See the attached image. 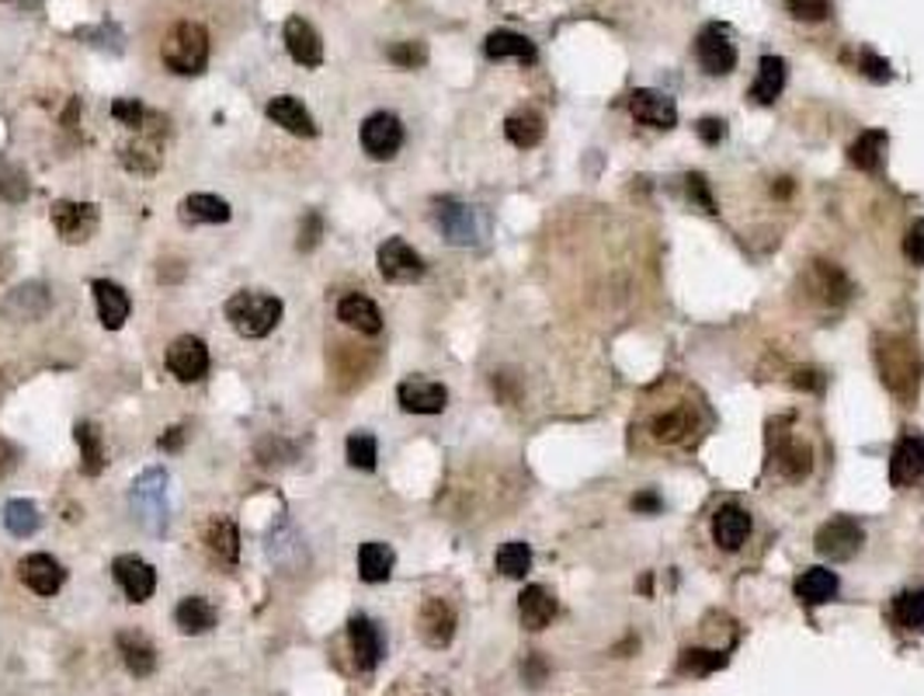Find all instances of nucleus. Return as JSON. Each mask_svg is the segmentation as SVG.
<instances>
[{
  "instance_id": "1",
  "label": "nucleus",
  "mask_w": 924,
  "mask_h": 696,
  "mask_svg": "<svg viewBox=\"0 0 924 696\" xmlns=\"http://www.w3.org/2000/svg\"><path fill=\"white\" fill-rule=\"evenodd\" d=\"M632 428H637L640 440H647L650 450H668V453L695 450L709 428L705 397L695 386L671 376L643 394L640 415Z\"/></svg>"
},
{
  "instance_id": "2",
  "label": "nucleus",
  "mask_w": 924,
  "mask_h": 696,
  "mask_svg": "<svg viewBox=\"0 0 924 696\" xmlns=\"http://www.w3.org/2000/svg\"><path fill=\"white\" fill-rule=\"evenodd\" d=\"M769 471L782 484H806L816 471V435L796 425V415L769 422Z\"/></svg>"
},
{
  "instance_id": "3",
  "label": "nucleus",
  "mask_w": 924,
  "mask_h": 696,
  "mask_svg": "<svg viewBox=\"0 0 924 696\" xmlns=\"http://www.w3.org/2000/svg\"><path fill=\"white\" fill-rule=\"evenodd\" d=\"M876 366H880L883 383L890 386L893 397H901L904 404L917 401L924 366H921V355L911 342L896 339V334H880L876 339Z\"/></svg>"
},
{
  "instance_id": "4",
  "label": "nucleus",
  "mask_w": 924,
  "mask_h": 696,
  "mask_svg": "<svg viewBox=\"0 0 924 696\" xmlns=\"http://www.w3.org/2000/svg\"><path fill=\"white\" fill-rule=\"evenodd\" d=\"M161 60L177 77H199L209 67V32L199 21H177L161 42Z\"/></svg>"
},
{
  "instance_id": "5",
  "label": "nucleus",
  "mask_w": 924,
  "mask_h": 696,
  "mask_svg": "<svg viewBox=\"0 0 924 696\" xmlns=\"http://www.w3.org/2000/svg\"><path fill=\"white\" fill-rule=\"evenodd\" d=\"M226 321L241 339H264L282 321V300L268 293H233L226 300Z\"/></svg>"
},
{
  "instance_id": "6",
  "label": "nucleus",
  "mask_w": 924,
  "mask_h": 696,
  "mask_svg": "<svg viewBox=\"0 0 924 696\" xmlns=\"http://www.w3.org/2000/svg\"><path fill=\"white\" fill-rule=\"evenodd\" d=\"M129 502H132V515H136V523L150 536L167 533V474L161 467H150L132 481Z\"/></svg>"
},
{
  "instance_id": "7",
  "label": "nucleus",
  "mask_w": 924,
  "mask_h": 696,
  "mask_svg": "<svg viewBox=\"0 0 924 696\" xmlns=\"http://www.w3.org/2000/svg\"><path fill=\"white\" fill-rule=\"evenodd\" d=\"M435 223L448 244H480L487 238V216L477 205H466L456 199L435 202Z\"/></svg>"
},
{
  "instance_id": "8",
  "label": "nucleus",
  "mask_w": 924,
  "mask_h": 696,
  "mask_svg": "<svg viewBox=\"0 0 924 696\" xmlns=\"http://www.w3.org/2000/svg\"><path fill=\"white\" fill-rule=\"evenodd\" d=\"M49 216H52V226H57V234L67 244H88L98 234V223H101V213L94 202H70V199L52 202Z\"/></svg>"
},
{
  "instance_id": "9",
  "label": "nucleus",
  "mask_w": 924,
  "mask_h": 696,
  "mask_svg": "<svg viewBox=\"0 0 924 696\" xmlns=\"http://www.w3.org/2000/svg\"><path fill=\"white\" fill-rule=\"evenodd\" d=\"M695 57H699V67H702L709 77H727V73L737 67V42H733V32L727 29V24H709V29L699 32Z\"/></svg>"
},
{
  "instance_id": "10",
  "label": "nucleus",
  "mask_w": 924,
  "mask_h": 696,
  "mask_svg": "<svg viewBox=\"0 0 924 696\" xmlns=\"http://www.w3.org/2000/svg\"><path fill=\"white\" fill-rule=\"evenodd\" d=\"M362 147L373 161H393L396 150L404 147V125L393 112H376L368 115L362 125Z\"/></svg>"
},
{
  "instance_id": "11",
  "label": "nucleus",
  "mask_w": 924,
  "mask_h": 696,
  "mask_svg": "<svg viewBox=\"0 0 924 696\" xmlns=\"http://www.w3.org/2000/svg\"><path fill=\"white\" fill-rule=\"evenodd\" d=\"M813 544H816V551H821V554L844 561V557H852L865 544V529H862L859 520H852V515H834V520H827L821 529H816Z\"/></svg>"
},
{
  "instance_id": "12",
  "label": "nucleus",
  "mask_w": 924,
  "mask_h": 696,
  "mask_svg": "<svg viewBox=\"0 0 924 696\" xmlns=\"http://www.w3.org/2000/svg\"><path fill=\"white\" fill-rule=\"evenodd\" d=\"M376 262H379V275L386 282H396V286H407V282H417L425 275V262H420V254L404 238H389L379 248Z\"/></svg>"
},
{
  "instance_id": "13",
  "label": "nucleus",
  "mask_w": 924,
  "mask_h": 696,
  "mask_svg": "<svg viewBox=\"0 0 924 696\" xmlns=\"http://www.w3.org/2000/svg\"><path fill=\"white\" fill-rule=\"evenodd\" d=\"M751 529H754L751 512L737 502L720 505L717 515H712V539H717L720 551H741L751 539Z\"/></svg>"
},
{
  "instance_id": "14",
  "label": "nucleus",
  "mask_w": 924,
  "mask_h": 696,
  "mask_svg": "<svg viewBox=\"0 0 924 696\" xmlns=\"http://www.w3.org/2000/svg\"><path fill=\"white\" fill-rule=\"evenodd\" d=\"M167 370L181 383H199L209 373V349H205V342L192 339V334H181V339H174L171 349H167Z\"/></svg>"
},
{
  "instance_id": "15",
  "label": "nucleus",
  "mask_w": 924,
  "mask_h": 696,
  "mask_svg": "<svg viewBox=\"0 0 924 696\" xmlns=\"http://www.w3.org/2000/svg\"><path fill=\"white\" fill-rule=\"evenodd\" d=\"M112 575H115V582L122 585V592H125L129 603H146V599L153 596V588H156L153 564H146V561L136 557V554L115 557V561H112Z\"/></svg>"
},
{
  "instance_id": "16",
  "label": "nucleus",
  "mask_w": 924,
  "mask_h": 696,
  "mask_svg": "<svg viewBox=\"0 0 924 696\" xmlns=\"http://www.w3.org/2000/svg\"><path fill=\"white\" fill-rule=\"evenodd\" d=\"M348 637H352L355 665L362 668V673H373L386 655V637H383L379 624L373 621V616L358 613V616H352V624H348Z\"/></svg>"
},
{
  "instance_id": "17",
  "label": "nucleus",
  "mask_w": 924,
  "mask_h": 696,
  "mask_svg": "<svg viewBox=\"0 0 924 696\" xmlns=\"http://www.w3.org/2000/svg\"><path fill=\"white\" fill-rule=\"evenodd\" d=\"M285 49H288V57H293L299 67H321L324 63V42H321V32L313 29V24L299 14H293L285 21Z\"/></svg>"
},
{
  "instance_id": "18",
  "label": "nucleus",
  "mask_w": 924,
  "mask_h": 696,
  "mask_svg": "<svg viewBox=\"0 0 924 696\" xmlns=\"http://www.w3.org/2000/svg\"><path fill=\"white\" fill-rule=\"evenodd\" d=\"M924 477V435H904L890 456V484L914 487Z\"/></svg>"
},
{
  "instance_id": "19",
  "label": "nucleus",
  "mask_w": 924,
  "mask_h": 696,
  "mask_svg": "<svg viewBox=\"0 0 924 696\" xmlns=\"http://www.w3.org/2000/svg\"><path fill=\"white\" fill-rule=\"evenodd\" d=\"M396 401H400V407L410 411V415H441L448 404V391L431 380H404L396 386Z\"/></svg>"
},
{
  "instance_id": "20",
  "label": "nucleus",
  "mask_w": 924,
  "mask_h": 696,
  "mask_svg": "<svg viewBox=\"0 0 924 696\" xmlns=\"http://www.w3.org/2000/svg\"><path fill=\"white\" fill-rule=\"evenodd\" d=\"M417 627H420V637H425L431 648H445V644L456 637V609L448 606V599H441V596H428L425 606H420Z\"/></svg>"
},
{
  "instance_id": "21",
  "label": "nucleus",
  "mask_w": 924,
  "mask_h": 696,
  "mask_svg": "<svg viewBox=\"0 0 924 696\" xmlns=\"http://www.w3.org/2000/svg\"><path fill=\"white\" fill-rule=\"evenodd\" d=\"M18 572H21V582L29 585L35 596H57V592L63 588V582H67L63 564L57 557H49V554H29L18 564Z\"/></svg>"
},
{
  "instance_id": "22",
  "label": "nucleus",
  "mask_w": 924,
  "mask_h": 696,
  "mask_svg": "<svg viewBox=\"0 0 924 696\" xmlns=\"http://www.w3.org/2000/svg\"><path fill=\"white\" fill-rule=\"evenodd\" d=\"M806 293L816 300V303H827V306H837L849 300L852 286H849V279H844V272L831 262H813L806 269Z\"/></svg>"
},
{
  "instance_id": "23",
  "label": "nucleus",
  "mask_w": 924,
  "mask_h": 696,
  "mask_svg": "<svg viewBox=\"0 0 924 696\" xmlns=\"http://www.w3.org/2000/svg\"><path fill=\"white\" fill-rule=\"evenodd\" d=\"M629 115L637 119L640 125H653V129H671L678 122V109H674V101L668 94H660V91H632L629 94Z\"/></svg>"
},
{
  "instance_id": "24",
  "label": "nucleus",
  "mask_w": 924,
  "mask_h": 696,
  "mask_svg": "<svg viewBox=\"0 0 924 696\" xmlns=\"http://www.w3.org/2000/svg\"><path fill=\"white\" fill-rule=\"evenodd\" d=\"M91 290H94V303H98L101 324L109 327V331H119L129 321V311H132L129 293L119 286V282H109V279H94Z\"/></svg>"
},
{
  "instance_id": "25",
  "label": "nucleus",
  "mask_w": 924,
  "mask_h": 696,
  "mask_svg": "<svg viewBox=\"0 0 924 696\" xmlns=\"http://www.w3.org/2000/svg\"><path fill=\"white\" fill-rule=\"evenodd\" d=\"M268 557L278 564L282 572H299L303 564H306V547H303V536L293 529V523H278V526H272V533H268Z\"/></svg>"
},
{
  "instance_id": "26",
  "label": "nucleus",
  "mask_w": 924,
  "mask_h": 696,
  "mask_svg": "<svg viewBox=\"0 0 924 696\" xmlns=\"http://www.w3.org/2000/svg\"><path fill=\"white\" fill-rule=\"evenodd\" d=\"M560 603L552 599V592L542 585H528L521 596H518V616L528 631H546L552 621H557Z\"/></svg>"
},
{
  "instance_id": "27",
  "label": "nucleus",
  "mask_w": 924,
  "mask_h": 696,
  "mask_svg": "<svg viewBox=\"0 0 924 696\" xmlns=\"http://www.w3.org/2000/svg\"><path fill=\"white\" fill-rule=\"evenodd\" d=\"M268 119L275 122V125H282L285 133H293V137H316V122H313V115L306 112V105L299 98H293V94H278V98H272L268 101Z\"/></svg>"
},
{
  "instance_id": "28",
  "label": "nucleus",
  "mask_w": 924,
  "mask_h": 696,
  "mask_svg": "<svg viewBox=\"0 0 924 696\" xmlns=\"http://www.w3.org/2000/svg\"><path fill=\"white\" fill-rule=\"evenodd\" d=\"M337 321L341 324H348L362 334H379L383 331V314H379V306L362 296V293H352L337 303Z\"/></svg>"
},
{
  "instance_id": "29",
  "label": "nucleus",
  "mask_w": 924,
  "mask_h": 696,
  "mask_svg": "<svg viewBox=\"0 0 924 696\" xmlns=\"http://www.w3.org/2000/svg\"><path fill=\"white\" fill-rule=\"evenodd\" d=\"M484 53L490 60H521V63H536V42L532 39H525L518 32H508V29H497L487 36L484 42Z\"/></svg>"
},
{
  "instance_id": "30",
  "label": "nucleus",
  "mask_w": 924,
  "mask_h": 696,
  "mask_svg": "<svg viewBox=\"0 0 924 696\" xmlns=\"http://www.w3.org/2000/svg\"><path fill=\"white\" fill-rule=\"evenodd\" d=\"M49 311V290L42 282H29V286H18L8 303H4V314L14 321H39Z\"/></svg>"
},
{
  "instance_id": "31",
  "label": "nucleus",
  "mask_w": 924,
  "mask_h": 696,
  "mask_svg": "<svg viewBox=\"0 0 924 696\" xmlns=\"http://www.w3.org/2000/svg\"><path fill=\"white\" fill-rule=\"evenodd\" d=\"M393 564H396V554L389 544H383V539H368V544H362V551H358L362 582H368V585L386 582L393 575Z\"/></svg>"
},
{
  "instance_id": "32",
  "label": "nucleus",
  "mask_w": 924,
  "mask_h": 696,
  "mask_svg": "<svg viewBox=\"0 0 924 696\" xmlns=\"http://www.w3.org/2000/svg\"><path fill=\"white\" fill-rule=\"evenodd\" d=\"M205 547L216 564L233 568L236 557H241V533H236V526L230 520H213L205 529Z\"/></svg>"
},
{
  "instance_id": "33",
  "label": "nucleus",
  "mask_w": 924,
  "mask_h": 696,
  "mask_svg": "<svg viewBox=\"0 0 924 696\" xmlns=\"http://www.w3.org/2000/svg\"><path fill=\"white\" fill-rule=\"evenodd\" d=\"M785 60L782 57H764L758 63V77H754V84H751V101L754 105H772V101L782 94L785 88Z\"/></svg>"
},
{
  "instance_id": "34",
  "label": "nucleus",
  "mask_w": 924,
  "mask_h": 696,
  "mask_svg": "<svg viewBox=\"0 0 924 696\" xmlns=\"http://www.w3.org/2000/svg\"><path fill=\"white\" fill-rule=\"evenodd\" d=\"M837 575L827 572V568H810L796 578V585H792V592H796V599L810 603V606H821V603H831L837 596Z\"/></svg>"
},
{
  "instance_id": "35",
  "label": "nucleus",
  "mask_w": 924,
  "mask_h": 696,
  "mask_svg": "<svg viewBox=\"0 0 924 696\" xmlns=\"http://www.w3.org/2000/svg\"><path fill=\"white\" fill-rule=\"evenodd\" d=\"M174 624L181 634H205L216 627V606L205 596H189L174 609Z\"/></svg>"
},
{
  "instance_id": "36",
  "label": "nucleus",
  "mask_w": 924,
  "mask_h": 696,
  "mask_svg": "<svg viewBox=\"0 0 924 696\" xmlns=\"http://www.w3.org/2000/svg\"><path fill=\"white\" fill-rule=\"evenodd\" d=\"M181 220L184 223H226L230 220V202L209 192H195L181 199Z\"/></svg>"
},
{
  "instance_id": "37",
  "label": "nucleus",
  "mask_w": 924,
  "mask_h": 696,
  "mask_svg": "<svg viewBox=\"0 0 924 696\" xmlns=\"http://www.w3.org/2000/svg\"><path fill=\"white\" fill-rule=\"evenodd\" d=\"M119 652H122V662L132 676H150L153 668H156V652H153V644L136 634V631H125L119 634Z\"/></svg>"
},
{
  "instance_id": "38",
  "label": "nucleus",
  "mask_w": 924,
  "mask_h": 696,
  "mask_svg": "<svg viewBox=\"0 0 924 696\" xmlns=\"http://www.w3.org/2000/svg\"><path fill=\"white\" fill-rule=\"evenodd\" d=\"M73 440L77 446H81V471L88 477H98L104 471V463H109V456H104V440H101V432L94 422H77L73 428Z\"/></svg>"
},
{
  "instance_id": "39",
  "label": "nucleus",
  "mask_w": 924,
  "mask_h": 696,
  "mask_svg": "<svg viewBox=\"0 0 924 696\" xmlns=\"http://www.w3.org/2000/svg\"><path fill=\"white\" fill-rule=\"evenodd\" d=\"M505 133H508V140H511L518 150H532V147L546 137V122H542V115H539V112H532V109H521V112L508 115V122H505Z\"/></svg>"
},
{
  "instance_id": "40",
  "label": "nucleus",
  "mask_w": 924,
  "mask_h": 696,
  "mask_svg": "<svg viewBox=\"0 0 924 696\" xmlns=\"http://www.w3.org/2000/svg\"><path fill=\"white\" fill-rule=\"evenodd\" d=\"M883 153H886V133L883 129H869V133H862L852 150H849V161L859 168V171H876L883 164Z\"/></svg>"
},
{
  "instance_id": "41",
  "label": "nucleus",
  "mask_w": 924,
  "mask_h": 696,
  "mask_svg": "<svg viewBox=\"0 0 924 696\" xmlns=\"http://www.w3.org/2000/svg\"><path fill=\"white\" fill-rule=\"evenodd\" d=\"M39 523H42V515H39V508H35V502H29V498H11L8 505H4V526H8V533L11 536H32L35 529H39Z\"/></svg>"
},
{
  "instance_id": "42",
  "label": "nucleus",
  "mask_w": 924,
  "mask_h": 696,
  "mask_svg": "<svg viewBox=\"0 0 924 696\" xmlns=\"http://www.w3.org/2000/svg\"><path fill=\"white\" fill-rule=\"evenodd\" d=\"M532 568V551L521 539H511L497 551V572L505 578H525V572Z\"/></svg>"
},
{
  "instance_id": "43",
  "label": "nucleus",
  "mask_w": 924,
  "mask_h": 696,
  "mask_svg": "<svg viewBox=\"0 0 924 696\" xmlns=\"http://www.w3.org/2000/svg\"><path fill=\"white\" fill-rule=\"evenodd\" d=\"M348 463L355 471H376V460H379V446H376V435L368 432H352L348 435Z\"/></svg>"
},
{
  "instance_id": "44",
  "label": "nucleus",
  "mask_w": 924,
  "mask_h": 696,
  "mask_svg": "<svg viewBox=\"0 0 924 696\" xmlns=\"http://www.w3.org/2000/svg\"><path fill=\"white\" fill-rule=\"evenodd\" d=\"M893 616H896V624L907 627V631H924V588H914V592H904V596H896Z\"/></svg>"
},
{
  "instance_id": "45",
  "label": "nucleus",
  "mask_w": 924,
  "mask_h": 696,
  "mask_svg": "<svg viewBox=\"0 0 924 696\" xmlns=\"http://www.w3.org/2000/svg\"><path fill=\"white\" fill-rule=\"evenodd\" d=\"M0 195L8 202H24L29 199V174H24L14 161H8L0 153Z\"/></svg>"
},
{
  "instance_id": "46",
  "label": "nucleus",
  "mask_w": 924,
  "mask_h": 696,
  "mask_svg": "<svg viewBox=\"0 0 924 696\" xmlns=\"http://www.w3.org/2000/svg\"><path fill=\"white\" fill-rule=\"evenodd\" d=\"M730 655L723 652H705V648H689V652H681V673H689V676H709V673H717V668L727 665Z\"/></svg>"
},
{
  "instance_id": "47",
  "label": "nucleus",
  "mask_w": 924,
  "mask_h": 696,
  "mask_svg": "<svg viewBox=\"0 0 924 696\" xmlns=\"http://www.w3.org/2000/svg\"><path fill=\"white\" fill-rule=\"evenodd\" d=\"M785 8L800 21H824L831 14V0H785Z\"/></svg>"
},
{
  "instance_id": "48",
  "label": "nucleus",
  "mask_w": 924,
  "mask_h": 696,
  "mask_svg": "<svg viewBox=\"0 0 924 696\" xmlns=\"http://www.w3.org/2000/svg\"><path fill=\"white\" fill-rule=\"evenodd\" d=\"M389 60L400 63V67H407V70H414V67H420V63L428 60V49L420 46V42H400V46L389 49Z\"/></svg>"
},
{
  "instance_id": "49",
  "label": "nucleus",
  "mask_w": 924,
  "mask_h": 696,
  "mask_svg": "<svg viewBox=\"0 0 924 696\" xmlns=\"http://www.w3.org/2000/svg\"><path fill=\"white\" fill-rule=\"evenodd\" d=\"M112 115H115L119 122H125L129 129H140V125L146 122V109L140 105L136 98H119L115 105H112Z\"/></svg>"
},
{
  "instance_id": "50",
  "label": "nucleus",
  "mask_w": 924,
  "mask_h": 696,
  "mask_svg": "<svg viewBox=\"0 0 924 696\" xmlns=\"http://www.w3.org/2000/svg\"><path fill=\"white\" fill-rule=\"evenodd\" d=\"M859 70H862V77H869V81H876V84H886L890 77H893L890 63L883 57H876V53H869V49L859 57Z\"/></svg>"
},
{
  "instance_id": "51",
  "label": "nucleus",
  "mask_w": 924,
  "mask_h": 696,
  "mask_svg": "<svg viewBox=\"0 0 924 696\" xmlns=\"http://www.w3.org/2000/svg\"><path fill=\"white\" fill-rule=\"evenodd\" d=\"M324 238V216L321 213H309L306 223L299 226V251H313Z\"/></svg>"
},
{
  "instance_id": "52",
  "label": "nucleus",
  "mask_w": 924,
  "mask_h": 696,
  "mask_svg": "<svg viewBox=\"0 0 924 696\" xmlns=\"http://www.w3.org/2000/svg\"><path fill=\"white\" fill-rule=\"evenodd\" d=\"M904 254H907V262L924 265V220H917V223L907 230V238H904Z\"/></svg>"
},
{
  "instance_id": "53",
  "label": "nucleus",
  "mask_w": 924,
  "mask_h": 696,
  "mask_svg": "<svg viewBox=\"0 0 924 696\" xmlns=\"http://www.w3.org/2000/svg\"><path fill=\"white\" fill-rule=\"evenodd\" d=\"M689 192H692V199L702 205L705 213H717V202H712V195H709V189H705V178L689 174Z\"/></svg>"
},
{
  "instance_id": "54",
  "label": "nucleus",
  "mask_w": 924,
  "mask_h": 696,
  "mask_svg": "<svg viewBox=\"0 0 924 696\" xmlns=\"http://www.w3.org/2000/svg\"><path fill=\"white\" fill-rule=\"evenodd\" d=\"M699 137L709 143V147H717L723 140V122L720 119H702L699 122Z\"/></svg>"
},
{
  "instance_id": "55",
  "label": "nucleus",
  "mask_w": 924,
  "mask_h": 696,
  "mask_svg": "<svg viewBox=\"0 0 924 696\" xmlns=\"http://www.w3.org/2000/svg\"><path fill=\"white\" fill-rule=\"evenodd\" d=\"M181 443H184V428L181 425L171 428L167 435H161V450H181Z\"/></svg>"
},
{
  "instance_id": "56",
  "label": "nucleus",
  "mask_w": 924,
  "mask_h": 696,
  "mask_svg": "<svg viewBox=\"0 0 924 696\" xmlns=\"http://www.w3.org/2000/svg\"><path fill=\"white\" fill-rule=\"evenodd\" d=\"M11 463H14V450L8 443H0V477L11 471Z\"/></svg>"
},
{
  "instance_id": "57",
  "label": "nucleus",
  "mask_w": 924,
  "mask_h": 696,
  "mask_svg": "<svg viewBox=\"0 0 924 696\" xmlns=\"http://www.w3.org/2000/svg\"><path fill=\"white\" fill-rule=\"evenodd\" d=\"M0 4H11V8H18V11H35L42 0H0Z\"/></svg>"
},
{
  "instance_id": "58",
  "label": "nucleus",
  "mask_w": 924,
  "mask_h": 696,
  "mask_svg": "<svg viewBox=\"0 0 924 696\" xmlns=\"http://www.w3.org/2000/svg\"><path fill=\"white\" fill-rule=\"evenodd\" d=\"M637 508H660V502L653 495H637V502H632Z\"/></svg>"
}]
</instances>
